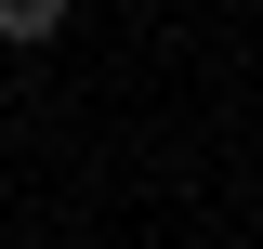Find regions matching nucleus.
<instances>
[{
  "label": "nucleus",
  "instance_id": "obj_1",
  "mask_svg": "<svg viewBox=\"0 0 263 249\" xmlns=\"http://www.w3.org/2000/svg\"><path fill=\"white\" fill-rule=\"evenodd\" d=\"M66 27V0H0V39H53Z\"/></svg>",
  "mask_w": 263,
  "mask_h": 249
}]
</instances>
